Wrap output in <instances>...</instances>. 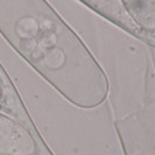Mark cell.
Wrapping results in <instances>:
<instances>
[{"mask_svg":"<svg viewBox=\"0 0 155 155\" xmlns=\"http://www.w3.org/2000/svg\"><path fill=\"white\" fill-rule=\"evenodd\" d=\"M38 143L20 121L0 112V155H36Z\"/></svg>","mask_w":155,"mask_h":155,"instance_id":"obj_1","label":"cell"},{"mask_svg":"<svg viewBox=\"0 0 155 155\" xmlns=\"http://www.w3.org/2000/svg\"><path fill=\"white\" fill-rule=\"evenodd\" d=\"M125 12L142 31L155 33V0H120Z\"/></svg>","mask_w":155,"mask_h":155,"instance_id":"obj_2","label":"cell"},{"mask_svg":"<svg viewBox=\"0 0 155 155\" xmlns=\"http://www.w3.org/2000/svg\"><path fill=\"white\" fill-rule=\"evenodd\" d=\"M1 96H2V90H1V84H0V101H1Z\"/></svg>","mask_w":155,"mask_h":155,"instance_id":"obj_3","label":"cell"}]
</instances>
